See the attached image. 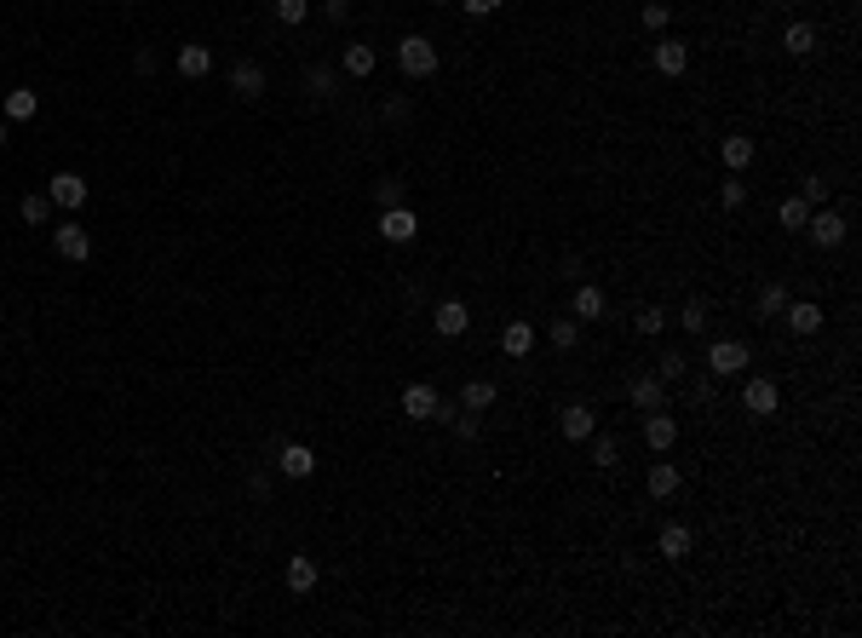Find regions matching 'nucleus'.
<instances>
[{"instance_id": "a211bd4d", "label": "nucleus", "mask_w": 862, "mask_h": 638, "mask_svg": "<svg viewBox=\"0 0 862 638\" xmlns=\"http://www.w3.org/2000/svg\"><path fill=\"white\" fill-rule=\"evenodd\" d=\"M500 351H506V356H529V351H535V328H529V322H506V328H500Z\"/></svg>"}, {"instance_id": "4be33fe9", "label": "nucleus", "mask_w": 862, "mask_h": 638, "mask_svg": "<svg viewBox=\"0 0 862 638\" xmlns=\"http://www.w3.org/2000/svg\"><path fill=\"white\" fill-rule=\"evenodd\" d=\"M460 409H472V414L495 409V380H466L460 385Z\"/></svg>"}, {"instance_id": "9d476101", "label": "nucleus", "mask_w": 862, "mask_h": 638, "mask_svg": "<svg viewBox=\"0 0 862 638\" xmlns=\"http://www.w3.org/2000/svg\"><path fill=\"white\" fill-rule=\"evenodd\" d=\"M644 443L655 448V455H667V448L679 443V420H672V414H662V409H655V414H644Z\"/></svg>"}, {"instance_id": "4468645a", "label": "nucleus", "mask_w": 862, "mask_h": 638, "mask_svg": "<svg viewBox=\"0 0 862 638\" xmlns=\"http://www.w3.org/2000/svg\"><path fill=\"white\" fill-rule=\"evenodd\" d=\"M403 414H409V420H431V414H437V392H431L426 380H414L409 392H403Z\"/></svg>"}, {"instance_id": "393cba45", "label": "nucleus", "mask_w": 862, "mask_h": 638, "mask_svg": "<svg viewBox=\"0 0 862 638\" xmlns=\"http://www.w3.org/2000/svg\"><path fill=\"white\" fill-rule=\"evenodd\" d=\"M35 110H41V98H35L29 87H12V92H6V121H29Z\"/></svg>"}, {"instance_id": "bb28decb", "label": "nucleus", "mask_w": 862, "mask_h": 638, "mask_svg": "<svg viewBox=\"0 0 862 638\" xmlns=\"http://www.w3.org/2000/svg\"><path fill=\"white\" fill-rule=\"evenodd\" d=\"M374 46H345V75H374Z\"/></svg>"}, {"instance_id": "c03bdc74", "label": "nucleus", "mask_w": 862, "mask_h": 638, "mask_svg": "<svg viewBox=\"0 0 862 638\" xmlns=\"http://www.w3.org/2000/svg\"><path fill=\"white\" fill-rule=\"evenodd\" d=\"M6 138H12V127H6V121H0V150H6Z\"/></svg>"}, {"instance_id": "4c0bfd02", "label": "nucleus", "mask_w": 862, "mask_h": 638, "mask_svg": "<svg viewBox=\"0 0 862 638\" xmlns=\"http://www.w3.org/2000/svg\"><path fill=\"white\" fill-rule=\"evenodd\" d=\"M616 455H621L616 438H598V431H592V460H598V466H616Z\"/></svg>"}, {"instance_id": "a878e982", "label": "nucleus", "mask_w": 862, "mask_h": 638, "mask_svg": "<svg viewBox=\"0 0 862 638\" xmlns=\"http://www.w3.org/2000/svg\"><path fill=\"white\" fill-rule=\"evenodd\" d=\"M575 317H604V288H598V282H581V288H575Z\"/></svg>"}, {"instance_id": "f704fd0d", "label": "nucleus", "mask_w": 862, "mask_h": 638, "mask_svg": "<svg viewBox=\"0 0 862 638\" xmlns=\"http://www.w3.org/2000/svg\"><path fill=\"white\" fill-rule=\"evenodd\" d=\"M667 18H672L667 0H644V29H667Z\"/></svg>"}, {"instance_id": "412c9836", "label": "nucleus", "mask_w": 862, "mask_h": 638, "mask_svg": "<svg viewBox=\"0 0 862 638\" xmlns=\"http://www.w3.org/2000/svg\"><path fill=\"white\" fill-rule=\"evenodd\" d=\"M782 52L811 58V52H817V29H811V23H788V29H782Z\"/></svg>"}, {"instance_id": "9b49d317", "label": "nucleus", "mask_w": 862, "mask_h": 638, "mask_svg": "<svg viewBox=\"0 0 862 638\" xmlns=\"http://www.w3.org/2000/svg\"><path fill=\"white\" fill-rule=\"evenodd\" d=\"M558 426H563V438H570V443H587L592 431H598V414H592L587 402H570V409H563V420H558Z\"/></svg>"}, {"instance_id": "79ce46f5", "label": "nucleus", "mask_w": 862, "mask_h": 638, "mask_svg": "<svg viewBox=\"0 0 862 638\" xmlns=\"http://www.w3.org/2000/svg\"><path fill=\"white\" fill-rule=\"evenodd\" d=\"M460 6L472 12V18H489V12H500V6H506V0H460Z\"/></svg>"}, {"instance_id": "ddd939ff", "label": "nucleus", "mask_w": 862, "mask_h": 638, "mask_svg": "<svg viewBox=\"0 0 862 638\" xmlns=\"http://www.w3.org/2000/svg\"><path fill=\"white\" fill-rule=\"evenodd\" d=\"M179 75H184V81H208V75H213V52H208V46H196V41L179 46Z\"/></svg>"}, {"instance_id": "49530a36", "label": "nucleus", "mask_w": 862, "mask_h": 638, "mask_svg": "<svg viewBox=\"0 0 862 638\" xmlns=\"http://www.w3.org/2000/svg\"><path fill=\"white\" fill-rule=\"evenodd\" d=\"M127 6H138V0H127Z\"/></svg>"}, {"instance_id": "7ed1b4c3", "label": "nucleus", "mask_w": 862, "mask_h": 638, "mask_svg": "<svg viewBox=\"0 0 862 638\" xmlns=\"http://www.w3.org/2000/svg\"><path fill=\"white\" fill-rule=\"evenodd\" d=\"M380 236L385 242H397V247H409L414 236H420V219H414V208L403 201V208H385L380 213Z\"/></svg>"}, {"instance_id": "a19ab883", "label": "nucleus", "mask_w": 862, "mask_h": 638, "mask_svg": "<svg viewBox=\"0 0 862 638\" xmlns=\"http://www.w3.org/2000/svg\"><path fill=\"white\" fill-rule=\"evenodd\" d=\"M799 196H805L811 208H822V201H828V179H817V173H811V179H805V190H799Z\"/></svg>"}, {"instance_id": "2eb2a0df", "label": "nucleus", "mask_w": 862, "mask_h": 638, "mask_svg": "<svg viewBox=\"0 0 862 638\" xmlns=\"http://www.w3.org/2000/svg\"><path fill=\"white\" fill-rule=\"evenodd\" d=\"M276 466H282V472H288V477H311V472H317V455H311L305 443H282Z\"/></svg>"}, {"instance_id": "2f4dec72", "label": "nucleus", "mask_w": 862, "mask_h": 638, "mask_svg": "<svg viewBox=\"0 0 862 638\" xmlns=\"http://www.w3.org/2000/svg\"><path fill=\"white\" fill-rule=\"evenodd\" d=\"M679 374H690V356L684 351H667L662 368H655V380H679Z\"/></svg>"}, {"instance_id": "dca6fc26", "label": "nucleus", "mask_w": 862, "mask_h": 638, "mask_svg": "<svg viewBox=\"0 0 862 638\" xmlns=\"http://www.w3.org/2000/svg\"><path fill=\"white\" fill-rule=\"evenodd\" d=\"M322 581V569H317V558H288V593H311V587Z\"/></svg>"}, {"instance_id": "c756f323", "label": "nucleus", "mask_w": 862, "mask_h": 638, "mask_svg": "<svg viewBox=\"0 0 862 638\" xmlns=\"http://www.w3.org/2000/svg\"><path fill=\"white\" fill-rule=\"evenodd\" d=\"M633 328L644 334V339H655V334L667 328V317H662V310H655V305H644V310H638V317H633Z\"/></svg>"}, {"instance_id": "0eeeda50", "label": "nucleus", "mask_w": 862, "mask_h": 638, "mask_svg": "<svg viewBox=\"0 0 862 638\" xmlns=\"http://www.w3.org/2000/svg\"><path fill=\"white\" fill-rule=\"evenodd\" d=\"M46 196H52V208H87V179L81 173H52Z\"/></svg>"}, {"instance_id": "e433bc0d", "label": "nucleus", "mask_w": 862, "mask_h": 638, "mask_svg": "<svg viewBox=\"0 0 862 638\" xmlns=\"http://www.w3.org/2000/svg\"><path fill=\"white\" fill-rule=\"evenodd\" d=\"M679 322H684V328H690V334H701V328H708V305H701V300H690V305H684V317H679Z\"/></svg>"}, {"instance_id": "c9c22d12", "label": "nucleus", "mask_w": 862, "mask_h": 638, "mask_svg": "<svg viewBox=\"0 0 862 638\" xmlns=\"http://www.w3.org/2000/svg\"><path fill=\"white\" fill-rule=\"evenodd\" d=\"M305 12H311V0H276V18L282 23H305Z\"/></svg>"}, {"instance_id": "72a5a7b5", "label": "nucleus", "mask_w": 862, "mask_h": 638, "mask_svg": "<svg viewBox=\"0 0 862 638\" xmlns=\"http://www.w3.org/2000/svg\"><path fill=\"white\" fill-rule=\"evenodd\" d=\"M575 339H581V322H552V346L558 351H575Z\"/></svg>"}, {"instance_id": "39448f33", "label": "nucleus", "mask_w": 862, "mask_h": 638, "mask_svg": "<svg viewBox=\"0 0 862 638\" xmlns=\"http://www.w3.org/2000/svg\"><path fill=\"white\" fill-rule=\"evenodd\" d=\"M805 230H811V242H817V247H839L845 242V213L822 208V213H811V219H805Z\"/></svg>"}, {"instance_id": "cd10ccee", "label": "nucleus", "mask_w": 862, "mask_h": 638, "mask_svg": "<svg viewBox=\"0 0 862 638\" xmlns=\"http://www.w3.org/2000/svg\"><path fill=\"white\" fill-rule=\"evenodd\" d=\"M18 213H23V225H46V213H52V196H46V190L23 196V208H18Z\"/></svg>"}, {"instance_id": "6ab92c4d", "label": "nucleus", "mask_w": 862, "mask_h": 638, "mask_svg": "<svg viewBox=\"0 0 862 638\" xmlns=\"http://www.w3.org/2000/svg\"><path fill=\"white\" fill-rule=\"evenodd\" d=\"M655 69H662V75H684L690 69V46L684 41H662V46H655Z\"/></svg>"}, {"instance_id": "5701e85b", "label": "nucleus", "mask_w": 862, "mask_h": 638, "mask_svg": "<svg viewBox=\"0 0 862 638\" xmlns=\"http://www.w3.org/2000/svg\"><path fill=\"white\" fill-rule=\"evenodd\" d=\"M788 328H793V334H817V328H822V305H811V300L788 305Z\"/></svg>"}, {"instance_id": "f257e3e1", "label": "nucleus", "mask_w": 862, "mask_h": 638, "mask_svg": "<svg viewBox=\"0 0 862 638\" xmlns=\"http://www.w3.org/2000/svg\"><path fill=\"white\" fill-rule=\"evenodd\" d=\"M397 69L409 75V81L437 75V46H431L426 35H403V41H397Z\"/></svg>"}, {"instance_id": "b1692460", "label": "nucleus", "mask_w": 862, "mask_h": 638, "mask_svg": "<svg viewBox=\"0 0 862 638\" xmlns=\"http://www.w3.org/2000/svg\"><path fill=\"white\" fill-rule=\"evenodd\" d=\"M655 547H662V558H690V523H667Z\"/></svg>"}, {"instance_id": "a18cd8bd", "label": "nucleus", "mask_w": 862, "mask_h": 638, "mask_svg": "<svg viewBox=\"0 0 862 638\" xmlns=\"http://www.w3.org/2000/svg\"><path fill=\"white\" fill-rule=\"evenodd\" d=\"M431 6H454V0H431Z\"/></svg>"}, {"instance_id": "37998d69", "label": "nucleus", "mask_w": 862, "mask_h": 638, "mask_svg": "<svg viewBox=\"0 0 862 638\" xmlns=\"http://www.w3.org/2000/svg\"><path fill=\"white\" fill-rule=\"evenodd\" d=\"M133 69H138V75H155V52H144V46H138V58H133Z\"/></svg>"}, {"instance_id": "7c9ffc66", "label": "nucleus", "mask_w": 862, "mask_h": 638, "mask_svg": "<svg viewBox=\"0 0 862 638\" xmlns=\"http://www.w3.org/2000/svg\"><path fill=\"white\" fill-rule=\"evenodd\" d=\"M782 305H788V288H782V282H765V288H759V310H765V317H776Z\"/></svg>"}, {"instance_id": "6e6552de", "label": "nucleus", "mask_w": 862, "mask_h": 638, "mask_svg": "<svg viewBox=\"0 0 862 638\" xmlns=\"http://www.w3.org/2000/svg\"><path fill=\"white\" fill-rule=\"evenodd\" d=\"M626 397H633V409L638 414H655L667 402V380H655V374H638L633 385H626Z\"/></svg>"}, {"instance_id": "f03ea898", "label": "nucleus", "mask_w": 862, "mask_h": 638, "mask_svg": "<svg viewBox=\"0 0 862 638\" xmlns=\"http://www.w3.org/2000/svg\"><path fill=\"white\" fill-rule=\"evenodd\" d=\"M52 247H58L70 264H87V259H92V236H87V225H75V219H64V225L52 230Z\"/></svg>"}, {"instance_id": "aec40b11", "label": "nucleus", "mask_w": 862, "mask_h": 638, "mask_svg": "<svg viewBox=\"0 0 862 638\" xmlns=\"http://www.w3.org/2000/svg\"><path fill=\"white\" fill-rule=\"evenodd\" d=\"M718 155H725V167H730V173H742V167L754 162V138H742V133L718 138Z\"/></svg>"}, {"instance_id": "423d86ee", "label": "nucleus", "mask_w": 862, "mask_h": 638, "mask_svg": "<svg viewBox=\"0 0 862 638\" xmlns=\"http://www.w3.org/2000/svg\"><path fill=\"white\" fill-rule=\"evenodd\" d=\"M431 328H437V334H443V339H460L466 328H472V310H466L460 300H443V305H437V310H431Z\"/></svg>"}, {"instance_id": "c85d7f7f", "label": "nucleus", "mask_w": 862, "mask_h": 638, "mask_svg": "<svg viewBox=\"0 0 862 638\" xmlns=\"http://www.w3.org/2000/svg\"><path fill=\"white\" fill-rule=\"evenodd\" d=\"M805 219H811V201H805V196H788V201H782V225H788V230H805Z\"/></svg>"}, {"instance_id": "58836bf2", "label": "nucleus", "mask_w": 862, "mask_h": 638, "mask_svg": "<svg viewBox=\"0 0 862 638\" xmlns=\"http://www.w3.org/2000/svg\"><path fill=\"white\" fill-rule=\"evenodd\" d=\"M374 196H380V213L385 208H403V184L397 179H380V190H374Z\"/></svg>"}, {"instance_id": "f3484780", "label": "nucleus", "mask_w": 862, "mask_h": 638, "mask_svg": "<svg viewBox=\"0 0 862 638\" xmlns=\"http://www.w3.org/2000/svg\"><path fill=\"white\" fill-rule=\"evenodd\" d=\"M644 489L655 495V501L679 495V466H672V460H655V466H650V477H644Z\"/></svg>"}, {"instance_id": "ea45409f", "label": "nucleus", "mask_w": 862, "mask_h": 638, "mask_svg": "<svg viewBox=\"0 0 862 638\" xmlns=\"http://www.w3.org/2000/svg\"><path fill=\"white\" fill-rule=\"evenodd\" d=\"M718 201H725V208H742V201H747V184L730 173V179H725V190H718Z\"/></svg>"}, {"instance_id": "473e14b6", "label": "nucleus", "mask_w": 862, "mask_h": 638, "mask_svg": "<svg viewBox=\"0 0 862 638\" xmlns=\"http://www.w3.org/2000/svg\"><path fill=\"white\" fill-rule=\"evenodd\" d=\"M305 87H311V98H328L334 92V69H305Z\"/></svg>"}, {"instance_id": "f8f14e48", "label": "nucleus", "mask_w": 862, "mask_h": 638, "mask_svg": "<svg viewBox=\"0 0 862 638\" xmlns=\"http://www.w3.org/2000/svg\"><path fill=\"white\" fill-rule=\"evenodd\" d=\"M230 92H236L242 104H254V98H264V69L254 64V58H247V64H236V69H230Z\"/></svg>"}, {"instance_id": "1a4fd4ad", "label": "nucleus", "mask_w": 862, "mask_h": 638, "mask_svg": "<svg viewBox=\"0 0 862 638\" xmlns=\"http://www.w3.org/2000/svg\"><path fill=\"white\" fill-rule=\"evenodd\" d=\"M708 368H713V374H742V368H747V346H742V339H718V346L708 351Z\"/></svg>"}, {"instance_id": "20e7f679", "label": "nucleus", "mask_w": 862, "mask_h": 638, "mask_svg": "<svg viewBox=\"0 0 862 638\" xmlns=\"http://www.w3.org/2000/svg\"><path fill=\"white\" fill-rule=\"evenodd\" d=\"M742 409H747V414H759V420H765V414H776V409H782L776 380H765V374H759V380H747V385H742Z\"/></svg>"}]
</instances>
